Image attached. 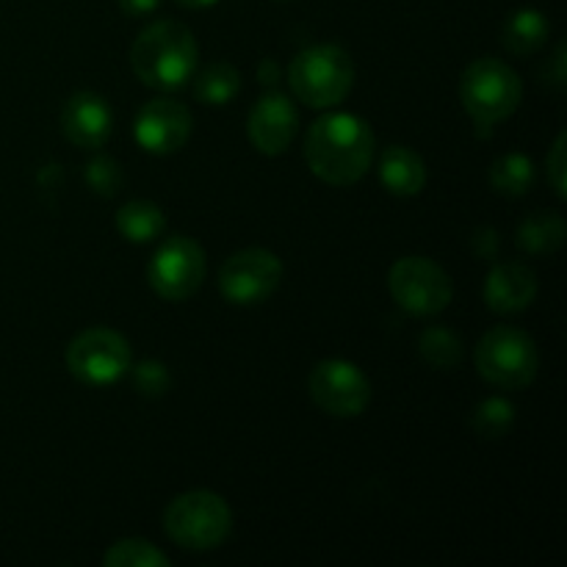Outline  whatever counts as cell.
Returning a JSON list of instances; mask_svg holds the SVG:
<instances>
[{
    "mask_svg": "<svg viewBox=\"0 0 567 567\" xmlns=\"http://www.w3.org/2000/svg\"><path fill=\"white\" fill-rule=\"evenodd\" d=\"M565 144H567V136L565 133H559L557 142H554L551 153H548L546 158V169H548V181H551L554 192H557V197L565 199V166H567V158H565Z\"/></svg>",
    "mask_w": 567,
    "mask_h": 567,
    "instance_id": "obj_27",
    "label": "cell"
},
{
    "mask_svg": "<svg viewBox=\"0 0 567 567\" xmlns=\"http://www.w3.org/2000/svg\"><path fill=\"white\" fill-rule=\"evenodd\" d=\"M476 371L502 391H524L540 371V352L518 327H496L476 347Z\"/></svg>",
    "mask_w": 567,
    "mask_h": 567,
    "instance_id": "obj_6",
    "label": "cell"
},
{
    "mask_svg": "<svg viewBox=\"0 0 567 567\" xmlns=\"http://www.w3.org/2000/svg\"><path fill=\"white\" fill-rule=\"evenodd\" d=\"M554 83H557V86H565V44H559L557 48V53H554Z\"/></svg>",
    "mask_w": 567,
    "mask_h": 567,
    "instance_id": "obj_30",
    "label": "cell"
},
{
    "mask_svg": "<svg viewBox=\"0 0 567 567\" xmlns=\"http://www.w3.org/2000/svg\"><path fill=\"white\" fill-rule=\"evenodd\" d=\"M520 97H524V83H520L518 72L491 55L465 66L463 78H460L463 109L482 127H491L493 122L513 116L520 105Z\"/></svg>",
    "mask_w": 567,
    "mask_h": 567,
    "instance_id": "obj_3",
    "label": "cell"
},
{
    "mask_svg": "<svg viewBox=\"0 0 567 567\" xmlns=\"http://www.w3.org/2000/svg\"><path fill=\"white\" fill-rule=\"evenodd\" d=\"M282 264L269 249H241L219 271L221 297L233 305H260L280 288Z\"/></svg>",
    "mask_w": 567,
    "mask_h": 567,
    "instance_id": "obj_10",
    "label": "cell"
},
{
    "mask_svg": "<svg viewBox=\"0 0 567 567\" xmlns=\"http://www.w3.org/2000/svg\"><path fill=\"white\" fill-rule=\"evenodd\" d=\"M515 410L507 399H487L474 410V432L482 437H504L513 430Z\"/></svg>",
    "mask_w": 567,
    "mask_h": 567,
    "instance_id": "obj_24",
    "label": "cell"
},
{
    "mask_svg": "<svg viewBox=\"0 0 567 567\" xmlns=\"http://www.w3.org/2000/svg\"><path fill=\"white\" fill-rule=\"evenodd\" d=\"M158 3L161 0H120V9L131 17H142L158 9Z\"/></svg>",
    "mask_w": 567,
    "mask_h": 567,
    "instance_id": "obj_28",
    "label": "cell"
},
{
    "mask_svg": "<svg viewBox=\"0 0 567 567\" xmlns=\"http://www.w3.org/2000/svg\"><path fill=\"white\" fill-rule=\"evenodd\" d=\"M491 183L504 197H524L535 183V166L526 155L509 153L498 158L491 169Z\"/></svg>",
    "mask_w": 567,
    "mask_h": 567,
    "instance_id": "obj_21",
    "label": "cell"
},
{
    "mask_svg": "<svg viewBox=\"0 0 567 567\" xmlns=\"http://www.w3.org/2000/svg\"><path fill=\"white\" fill-rule=\"evenodd\" d=\"M249 142L264 155H282L291 147L299 131V116L291 100L280 92H271L252 105L247 120Z\"/></svg>",
    "mask_w": 567,
    "mask_h": 567,
    "instance_id": "obj_13",
    "label": "cell"
},
{
    "mask_svg": "<svg viewBox=\"0 0 567 567\" xmlns=\"http://www.w3.org/2000/svg\"><path fill=\"white\" fill-rule=\"evenodd\" d=\"M241 89V75L236 66L225 64H210L194 78V97L203 105H227Z\"/></svg>",
    "mask_w": 567,
    "mask_h": 567,
    "instance_id": "obj_20",
    "label": "cell"
},
{
    "mask_svg": "<svg viewBox=\"0 0 567 567\" xmlns=\"http://www.w3.org/2000/svg\"><path fill=\"white\" fill-rule=\"evenodd\" d=\"M419 352L432 369H454V365L463 360V341L454 336L446 327H430V330L421 336Z\"/></svg>",
    "mask_w": 567,
    "mask_h": 567,
    "instance_id": "obj_22",
    "label": "cell"
},
{
    "mask_svg": "<svg viewBox=\"0 0 567 567\" xmlns=\"http://www.w3.org/2000/svg\"><path fill=\"white\" fill-rule=\"evenodd\" d=\"M551 22L537 9H518L504 20L502 42L513 55H532L546 44Z\"/></svg>",
    "mask_w": 567,
    "mask_h": 567,
    "instance_id": "obj_17",
    "label": "cell"
},
{
    "mask_svg": "<svg viewBox=\"0 0 567 567\" xmlns=\"http://www.w3.org/2000/svg\"><path fill=\"white\" fill-rule=\"evenodd\" d=\"M169 371H166V365L158 363V360H144V363H138L136 369H133V385H136V391L142 393V396H164V393L169 391Z\"/></svg>",
    "mask_w": 567,
    "mask_h": 567,
    "instance_id": "obj_25",
    "label": "cell"
},
{
    "mask_svg": "<svg viewBox=\"0 0 567 567\" xmlns=\"http://www.w3.org/2000/svg\"><path fill=\"white\" fill-rule=\"evenodd\" d=\"M233 529V513L221 496L192 491L177 496L164 513V532L186 551H210L221 546Z\"/></svg>",
    "mask_w": 567,
    "mask_h": 567,
    "instance_id": "obj_4",
    "label": "cell"
},
{
    "mask_svg": "<svg viewBox=\"0 0 567 567\" xmlns=\"http://www.w3.org/2000/svg\"><path fill=\"white\" fill-rule=\"evenodd\" d=\"M537 297V277L524 264H502L487 275L485 302L493 313H520Z\"/></svg>",
    "mask_w": 567,
    "mask_h": 567,
    "instance_id": "obj_15",
    "label": "cell"
},
{
    "mask_svg": "<svg viewBox=\"0 0 567 567\" xmlns=\"http://www.w3.org/2000/svg\"><path fill=\"white\" fill-rule=\"evenodd\" d=\"M567 236L565 219L557 210H535L518 225V247L529 255H551Z\"/></svg>",
    "mask_w": 567,
    "mask_h": 567,
    "instance_id": "obj_18",
    "label": "cell"
},
{
    "mask_svg": "<svg viewBox=\"0 0 567 567\" xmlns=\"http://www.w3.org/2000/svg\"><path fill=\"white\" fill-rule=\"evenodd\" d=\"M474 244H476V249H480V255H485V258H491V255H496L498 238H496V233L491 230V227H485V230L476 233Z\"/></svg>",
    "mask_w": 567,
    "mask_h": 567,
    "instance_id": "obj_29",
    "label": "cell"
},
{
    "mask_svg": "<svg viewBox=\"0 0 567 567\" xmlns=\"http://www.w3.org/2000/svg\"><path fill=\"white\" fill-rule=\"evenodd\" d=\"M111 125H114V116H111L109 103L94 92L72 94L61 109V131L75 147H103L111 136Z\"/></svg>",
    "mask_w": 567,
    "mask_h": 567,
    "instance_id": "obj_14",
    "label": "cell"
},
{
    "mask_svg": "<svg viewBox=\"0 0 567 567\" xmlns=\"http://www.w3.org/2000/svg\"><path fill=\"white\" fill-rule=\"evenodd\" d=\"M310 396L316 408L336 419H354L371 402V382L347 360H324L310 374Z\"/></svg>",
    "mask_w": 567,
    "mask_h": 567,
    "instance_id": "obj_11",
    "label": "cell"
},
{
    "mask_svg": "<svg viewBox=\"0 0 567 567\" xmlns=\"http://www.w3.org/2000/svg\"><path fill=\"white\" fill-rule=\"evenodd\" d=\"M72 377L86 385H111L131 369V347L125 338L105 327L81 332L66 347Z\"/></svg>",
    "mask_w": 567,
    "mask_h": 567,
    "instance_id": "obj_8",
    "label": "cell"
},
{
    "mask_svg": "<svg viewBox=\"0 0 567 567\" xmlns=\"http://www.w3.org/2000/svg\"><path fill=\"white\" fill-rule=\"evenodd\" d=\"M288 83L293 94L310 109L338 105L354 83V66L347 50L336 44H316L302 50L288 66Z\"/></svg>",
    "mask_w": 567,
    "mask_h": 567,
    "instance_id": "obj_5",
    "label": "cell"
},
{
    "mask_svg": "<svg viewBox=\"0 0 567 567\" xmlns=\"http://www.w3.org/2000/svg\"><path fill=\"white\" fill-rule=\"evenodd\" d=\"M116 230L133 244H147L164 233V214L155 203L147 199H133V203L122 205L116 214Z\"/></svg>",
    "mask_w": 567,
    "mask_h": 567,
    "instance_id": "obj_19",
    "label": "cell"
},
{
    "mask_svg": "<svg viewBox=\"0 0 567 567\" xmlns=\"http://www.w3.org/2000/svg\"><path fill=\"white\" fill-rule=\"evenodd\" d=\"M147 280L161 299L183 302L205 280V252L194 238L172 236L158 247L147 266Z\"/></svg>",
    "mask_w": 567,
    "mask_h": 567,
    "instance_id": "obj_9",
    "label": "cell"
},
{
    "mask_svg": "<svg viewBox=\"0 0 567 567\" xmlns=\"http://www.w3.org/2000/svg\"><path fill=\"white\" fill-rule=\"evenodd\" d=\"M380 177L382 186L391 194H396V197H415L426 183V166L415 150L393 144V147L382 153Z\"/></svg>",
    "mask_w": 567,
    "mask_h": 567,
    "instance_id": "obj_16",
    "label": "cell"
},
{
    "mask_svg": "<svg viewBox=\"0 0 567 567\" xmlns=\"http://www.w3.org/2000/svg\"><path fill=\"white\" fill-rule=\"evenodd\" d=\"M192 111L177 100H150L136 116V142L147 153L169 155L177 153L192 136Z\"/></svg>",
    "mask_w": 567,
    "mask_h": 567,
    "instance_id": "obj_12",
    "label": "cell"
},
{
    "mask_svg": "<svg viewBox=\"0 0 567 567\" xmlns=\"http://www.w3.org/2000/svg\"><path fill=\"white\" fill-rule=\"evenodd\" d=\"M103 565L109 567H169V557L147 540H120L105 551Z\"/></svg>",
    "mask_w": 567,
    "mask_h": 567,
    "instance_id": "obj_23",
    "label": "cell"
},
{
    "mask_svg": "<svg viewBox=\"0 0 567 567\" xmlns=\"http://www.w3.org/2000/svg\"><path fill=\"white\" fill-rule=\"evenodd\" d=\"M181 6H186V9H205V6H214L216 0H177Z\"/></svg>",
    "mask_w": 567,
    "mask_h": 567,
    "instance_id": "obj_31",
    "label": "cell"
},
{
    "mask_svg": "<svg viewBox=\"0 0 567 567\" xmlns=\"http://www.w3.org/2000/svg\"><path fill=\"white\" fill-rule=\"evenodd\" d=\"M86 181L89 186H92L97 194H103V197H114L116 188L122 186V172L114 158L103 155V158H94L92 164H89Z\"/></svg>",
    "mask_w": 567,
    "mask_h": 567,
    "instance_id": "obj_26",
    "label": "cell"
},
{
    "mask_svg": "<svg viewBox=\"0 0 567 567\" xmlns=\"http://www.w3.org/2000/svg\"><path fill=\"white\" fill-rule=\"evenodd\" d=\"M391 297L402 310L413 316H435L449 308L452 302V277L430 258L410 255L396 260L388 275Z\"/></svg>",
    "mask_w": 567,
    "mask_h": 567,
    "instance_id": "obj_7",
    "label": "cell"
},
{
    "mask_svg": "<svg viewBox=\"0 0 567 567\" xmlns=\"http://www.w3.org/2000/svg\"><path fill=\"white\" fill-rule=\"evenodd\" d=\"M374 158V133L354 114H327L305 136V161L319 181L352 186L369 172Z\"/></svg>",
    "mask_w": 567,
    "mask_h": 567,
    "instance_id": "obj_1",
    "label": "cell"
},
{
    "mask_svg": "<svg viewBox=\"0 0 567 567\" xmlns=\"http://www.w3.org/2000/svg\"><path fill=\"white\" fill-rule=\"evenodd\" d=\"M197 55V39L186 25L161 20L138 33L131 50V64L142 83L161 92H175L192 81Z\"/></svg>",
    "mask_w": 567,
    "mask_h": 567,
    "instance_id": "obj_2",
    "label": "cell"
}]
</instances>
